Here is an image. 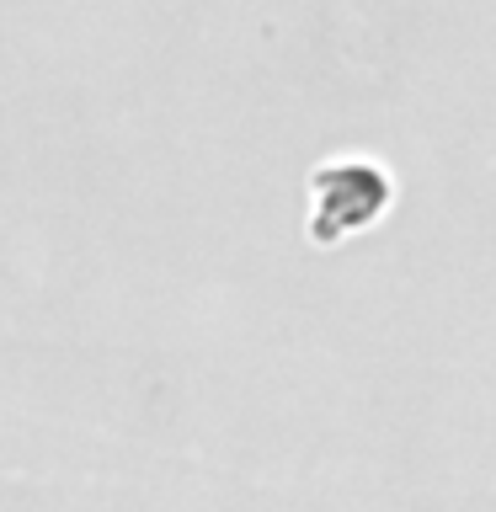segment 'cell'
I'll return each instance as SVG.
<instances>
[{"label":"cell","instance_id":"obj_1","mask_svg":"<svg viewBox=\"0 0 496 512\" xmlns=\"http://www.w3.org/2000/svg\"><path fill=\"white\" fill-rule=\"evenodd\" d=\"M310 240L315 246H336V240L368 230V224L384 219L395 187L384 166L374 160H331L310 176Z\"/></svg>","mask_w":496,"mask_h":512}]
</instances>
